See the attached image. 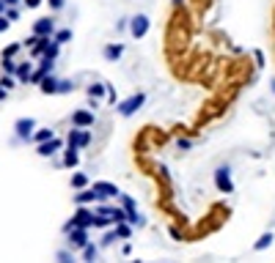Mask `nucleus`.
I'll use <instances>...</instances> for the list:
<instances>
[{"label": "nucleus", "mask_w": 275, "mask_h": 263, "mask_svg": "<svg viewBox=\"0 0 275 263\" xmlns=\"http://www.w3.org/2000/svg\"><path fill=\"white\" fill-rule=\"evenodd\" d=\"M94 200H99V195H96L94 187H91V189L83 187L77 195H74V203H77V206H88V203H94Z\"/></svg>", "instance_id": "ddd939ff"}, {"label": "nucleus", "mask_w": 275, "mask_h": 263, "mask_svg": "<svg viewBox=\"0 0 275 263\" xmlns=\"http://www.w3.org/2000/svg\"><path fill=\"white\" fill-rule=\"evenodd\" d=\"M58 53H61V44L50 39V44H47V50H44V55H47V58H53V60H58Z\"/></svg>", "instance_id": "393cba45"}, {"label": "nucleus", "mask_w": 275, "mask_h": 263, "mask_svg": "<svg viewBox=\"0 0 275 263\" xmlns=\"http://www.w3.org/2000/svg\"><path fill=\"white\" fill-rule=\"evenodd\" d=\"M64 148V140H58V137H50V140H44V143H36V154L39 157H53L55 151H61Z\"/></svg>", "instance_id": "0eeeda50"}, {"label": "nucleus", "mask_w": 275, "mask_h": 263, "mask_svg": "<svg viewBox=\"0 0 275 263\" xmlns=\"http://www.w3.org/2000/svg\"><path fill=\"white\" fill-rule=\"evenodd\" d=\"M80 157H77V148H69L66 146V154H64V164L66 167H77Z\"/></svg>", "instance_id": "a211bd4d"}, {"label": "nucleus", "mask_w": 275, "mask_h": 263, "mask_svg": "<svg viewBox=\"0 0 275 263\" xmlns=\"http://www.w3.org/2000/svg\"><path fill=\"white\" fill-rule=\"evenodd\" d=\"M96 123V118H94V112H88V110H74L72 112V126H80V129H91Z\"/></svg>", "instance_id": "1a4fd4ad"}, {"label": "nucleus", "mask_w": 275, "mask_h": 263, "mask_svg": "<svg viewBox=\"0 0 275 263\" xmlns=\"http://www.w3.org/2000/svg\"><path fill=\"white\" fill-rule=\"evenodd\" d=\"M88 143H91V132H88V129H80V126H74L72 132H69V137H66V146L77 148V151H80V148H85Z\"/></svg>", "instance_id": "20e7f679"}, {"label": "nucleus", "mask_w": 275, "mask_h": 263, "mask_svg": "<svg viewBox=\"0 0 275 263\" xmlns=\"http://www.w3.org/2000/svg\"><path fill=\"white\" fill-rule=\"evenodd\" d=\"M116 236H119V239H130L132 236V225L130 222H116Z\"/></svg>", "instance_id": "aec40b11"}, {"label": "nucleus", "mask_w": 275, "mask_h": 263, "mask_svg": "<svg viewBox=\"0 0 275 263\" xmlns=\"http://www.w3.org/2000/svg\"><path fill=\"white\" fill-rule=\"evenodd\" d=\"M253 58H256V63H259V66H264V55L259 53V50H256V53H253Z\"/></svg>", "instance_id": "4c0bfd02"}, {"label": "nucleus", "mask_w": 275, "mask_h": 263, "mask_svg": "<svg viewBox=\"0 0 275 263\" xmlns=\"http://www.w3.org/2000/svg\"><path fill=\"white\" fill-rule=\"evenodd\" d=\"M50 137H55L53 129H39V132H33V137H30V140H33V143H44V140H50Z\"/></svg>", "instance_id": "b1692460"}, {"label": "nucleus", "mask_w": 275, "mask_h": 263, "mask_svg": "<svg viewBox=\"0 0 275 263\" xmlns=\"http://www.w3.org/2000/svg\"><path fill=\"white\" fill-rule=\"evenodd\" d=\"M149 28H151V19L146 17V14H138V17L130 19V33H132V39H143V36L149 33Z\"/></svg>", "instance_id": "39448f33"}, {"label": "nucleus", "mask_w": 275, "mask_h": 263, "mask_svg": "<svg viewBox=\"0 0 275 263\" xmlns=\"http://www.w3.org/2000/svg\"><path fill=\"white\" fill-rule=\"evenodd\" d=\"M270 244H273V233H262V236H259V241L253 244V250L262 252V250H267Z\"/></svg>", "instance_id": "412c9836"}, {"label": "nucleus", "mask_w": 275, "mask_h": 263, "mask_svg": "<svg viewBox=\"0 0 275 263\" xmlns=\"http://www.w3.org/2000/svg\"><path fill=\"white\" fill-rule=\"evenodd\" d=\"M22 3H25V6H28V8H39V6H42V3H44V0H22Z\"/></svg>", "instance_id": "c9c22d12"}, {"label": "nucleus", "mask_w": 275, "mask_h": 263, "mask_svg": "<svg viewBox=\"0 0 275 263\" xmlns=\"http://www.w3.org/2000/svg\"><path fill=\"white\" fill-rule=\"evenodd\" d=\"M146 105V96L143 94H132L130 99H124V102H119V115H124V118H130V115H135L140 107Z\"/></svg>", "instance_id": "f03ea898"}, {"label": "nucleus", "mask_w": 275, "mask_h": 263, "mask_svg": "<svg viewBox=\"0 0 275 263\" xmlns=\"http://www.w3.org/2000/svg\"><path fill=\"white\" fill-rule=\"evenodd\" d=\"M119 198H121V206H124L127 211H135V200H132L130 195H121V192H119Z\"/></svg>", "instance_id": "c756f323"}, {"label": "nucleus", "mask_w": 275, "mask_h": 263, "mask_svg": "<svg viewBox=\"0 0 275 263\" xmlns=\"http://www.w3.org/2000/svg\"><path fill=\"white\" fill-rule=\"evenodd\" d=\"M94 189H96V195H99V200L119 198V187H116V184H110V181H94Z\"/></svg>", "instance_id": "9b49d317"}, {"label": "nucleus", "mask_w": 275, "mask_h": 263, "mask_svg": "<svg viewBox=\"0 0 275 263\" xmlns=\"http://www.w3.org/2000/svg\"><path fill=\"white\" fill-rule=\"evenodd\" d=\"M19 47H22L19 41H17V44H11V47H6V50H3V58H14V55L19 53Z\"/></svg>", "instance_id": "7c9ffc66"}, {"label": "nucleus", "mask_w": 275, "mask_h": 263, "mask_svg": "<svg viewBox=\"0 0 275 263\" xmlns=\"http://www.w3.org/2000/svg\"><path fill=\"white\" fill-rule=\"evenodd\" d=\"M50 39H53V36H36V44L30 47V55H33V58H42L47 44H50Z\"/></svg>", "instance_id": "2eb2a0df"}, {"label": "nucleus", "mask_w": 275, "mask_h": 263, "mask_svg": "<svg viewBox=\"0 0 275 263\" xmlns=\"http://www.w3.org/2000/svg\"><path fill=\"white\" fill-rule=\"evenodd\" d=\"M171 3H174V6H182V3H185V0H171Z\"/></svg>", "instance_id": "79ce46f5"}, {"label": "nucleus", "mask_w": 275, "mask_h": 263, "mask_svg": "<svg viewBox=\"0 0 275 263\" xmlns=\"http://www.w3.org/2000/svg\"><path fill=\"white\" fill-rule=\"evenodd\" d=\"M190 146H193L190 140H179V148H182V151H187V148H190Z\"/></svg>", "instance_id": "58836bf2"}, {"label": "nucleus", "mask_w": 275, "mask_h": 263, "mask_svg": "<svg viewBox=\"0 0 275 263\" xmlns=\"http://www.w3.org/2000/svg\"><path fill=\"white\" fill-rule=\"evenodd\" d=\"M74 91V82L72 80H58V94H69Z\"/></svg>", "instance_id": "bb28decb"}, {"label": "nucleus", "mask_w": 275, "mask_h": 263, "mask_svg": "<svg viewBox=\"0 0 275 263\" xmlns=\"http://www.w3.org/2000/svg\"><path fill=\"white\" fill-rule=\"evenodd\" d=\"M39 91H42L44 96H55V94H58V80L53 77V71H50V74L39 82Z\"/></svg>", "instance_id": "f8f14e48"}, {"label": "nucleus", "mask_w": 275, "mask_h": 263, "mask_svg": "<svg viewBox=\"0 0 275 263\" xmlns=\"http://www.w3.org/2000/svg\"><path fill=\"white\" fill-rule=\"evenodd\" d=\"M102 55H105V60H110V63H116V60L124 55V47L121 44H108V47L102 50Z\"/></svg>", "instance_id": "4468645a"}, {"label": "nucleus", "mask_w": 275, "mask_h": 263, "mask_svg": "<svg viewBox=\"0 0 275 263\" xmlns=\"http://www.w3.org/2000/svg\"><path fill=\"white\" fill-rule=\"evenodd\" d=\"M6 94H8V91H6L3 85H0V99H6Z\"/></svg>", "instance_id": "ea45409f"}, {"label": "nucleus", "mask_w": 275, "mask_h": 263, "mask_svg": "<svg viewBox=\"0 0 275 263\" xmlns=\"http://www.w3.org/2000/svg\"><path fill=\"white\" fill-rule=\"evenodd\" d=\"M8 25H11V19H8L6 14H0V33H3V30H8Z\"/></svg>", "instance_id": "72a5a7b5"}, {"label": "nucleus", "mask_w": 275, "mask_h": 263, "mask_svg": "<svg viewBox=\"0 0 275 263\" xmlns=\"http://www.w3.org/2000/svg\"><path fill=\"white\" fill-rule=\"evenodd\" d=\"M3 3H6V6H17L19 0H3Z\"/></svg>", "instance_id": "a19ab883"}, {"label": "nucleus", "mask_w": 275, "mask_h": 263, "mask_svg": "<svg viewBox=\"0 0 275 263\" xmlns=\"http://www.w3.org/2000/svg\"><path fill=\"white\" fill-rule=\"evenodd\" d=\"M55 258L66 263V261H72V252H69V250H61V252H58V255H55Z\"/></svg>", "instance_id": "f704fd0d"}, {"label": "nucleus", "mask_w": 275, "mask_h": 263, "mask_svg": "<svg viewBox=\"0 0 275 263\" xmlns=\"http://www.w3.org/2000/svg\"><path fill=\"white\" fill-rule=\"evenodd\" d=\"M6 17L14 22V19H19V11H17V8H8V11H6Z\"/></svg>", "instance_id": "e433bc0d"}, {"label": "nucleus", "mask_w": 275, "mask_h": 263, "mask_svg": "<svg viewBox=\"0 0 275 263\" xmlns=\"http://www.w3.org/2000/svg\"><path fill=\"white\" fill-rule=\"evenodd\" d=\"M53 41H58V44H66V41H72V28H55L53 33Z\"/></svg>", "instance_id": "6ab92c4d"}, {"label": "nucleus", "mask_w": 275, "mask_h": 263, "mask_svg": "<svg viewBox=\"0 0 275 263\" xmlns=\"http://www.w3.org/2000/svg\"><path fill=\"white\" fill-rule=\"evenodd\" d=\"M74 225H80V228H91V225H94V211H91L88 206H77L74 216L64 225V233H66L69 228H74Z\"/></svg>", "instance_id": "f257e3e1"}, {"label": "nucleus", "mask_w": 275, "mask_h": 263, "mask_svg": "<svg viewBox=\"0 0 275 263\" xmlns=\"http://www.w3.org/2000/svg\"><path fill=\"white\" fill-rule=\"evenodd\" d=\"M110 216H113V225L116 222H127V209L124 206H116V209H110Z\"/></svg>", "instance_id": "5701e85b"}, {"label": "nucleus", "mask_w": 275, "mask_h": 263, "mask_svg": "<svg viewBox=\"0 0 275 263\" xmlns=\"http://www.w3.org/2000/svg\"><path fill=\"white\" fill-rule=\"evenodd\" d=\"M14 129H17L19 140H30V137H33V129H36V121H33V118H19V121L14 123Z\"/></svg>", "instance_id": "6e6552de"}, {"label": "nucleus", "mask_w": 275, "mask_h": 263, "mask_svg": "<svg viewBox=\"0 0 275 263\" xmlns=\"http://www.w3.org/2000/svg\"><path fill=\"white\" fill-rule=\"evenodd\" d=\"M80 252H83V261H94V258L99 255V247H96V244H91V241H88V244H85Z\"/></svg>", "instance_id": "4be33fe9"}, {"label": "nucleus", "mask_w": 275, "mask_h": 263, "mask_svg": "<svg viewBox=\"0 0 275 263\" xmlns=\"http://www.w3.org/2000/svg\"><path fill=\"white\" fill-rule=\"evenodd\" d=\"M50 3V8H53V11H61V8L66 6V0H47Z\"/></svg>", "instance_id": "2f4dec72"}, {"label": "nucleus", "mask_w": 275, "mask_h": 263, "mask_svg": "<svg viewBox=\"0 0 275 263\" xmlns=\"http://www.w3.org/2000/svg\"><path fill=\"white\" fill-rule=\"evenodd\" d=\"M30 71H33V63H17V71H14V77H17V82H28L30 80Z\"/></svg>", "instance_id": "dca6fc26"}, {"label": "nucleus", "mask_w": 275, "mask_h": 263, "mask_svg": "<svg viewBox=\"0 0 275 263\" xmlns=\"http://www.w3.org/2000/svg\"><path fill=\"white\" fill-rule=\"evenodd\" d=\"M33 33H36V36H53L55 33V19L39 17L36 22H33Z\"/></svg>", "instance_id": "9d476101"}, {"label": "nucleus", "mask_w": 275, "mask_h": 263, "mask_svg": "<svg viewBox=\"0 0 275 263\" xmlns=\"http://www.w3.org/2000/svg\"><path fill=\"white\" fill-rule=\"evenodd\" d=\"M3 71H6V74H14V71H17V60L3 58Z\"/></svg>", "instance_id": "cd10ccee"}, {"label": "nucleus", "mask_w": 275, "mask_h": 263, "mask_svg": "<svg viewBox=\"0 0 275 263\" xmlns=\"http://www.w3.org/2000/svg\"><path fill=\"white\" fill-rule=\"evenodd\" d=\"M113 239H119V236H116V230H110V233H105V239H102V247L113 244Z\"/></svg>", "instance_id": "473e14b6"}, {"label": "nucleus", "mask_w": 275, "mask_h": 263, "mask_svg": "<svg viewBox=\"0 0 275 263\" xmlns=\"http://www.w3.org/2000/svg\"><path fill=\"white\" fill-rule=\"evenodd\" d=\"M72 187H74V189L88 187V175H85V173H74V175H72Z\"/></svg>", "instance_id": "a878e982"}, {"label": "nucleus", "mask_w": 275, "mask_h": 263, "mask_svg": "<svg viewBox=\"0 0 275 263\" xmlns=\"http://www.w3.org/2000/svg\"><path fill=\"white\" fill-rule=\"evenodd\" d=\"M0 85L6 88V91H11V88L17 85V80H14V74H3V80H0Z\"/></svg>", "instance_id": "c85d7f7f"}, {"label": "nucleus", "mask_w": 275, "mask_h": 263, "mask_svg": "<svg viewBox=\"0 0 275 263\" xmlns=\"http://www.w3.org/2000/svg\"><path fill=\"white\" fill-rule=\"evenodd\" d=\"M105 94H108V85H105V82H94V85H88V96H91V99H102Z\"/></svg>", "instance_id": "f3484780"}, {"label": "nucleus", "mask_w": 275, "mask_h": 263, "mask_svg": "<svg viewBox=\"0 0 275 263\" xmlns=\"http://www.w3.org/2000/svg\"><path fill=\"white\" fill-rule=\"evenodd\" d=\"M66 236H69V247H72V250H83V247L88 244V228L74 225V228L66 230Z\"/></svg>", "instance_id": "423d86ee"}, {"label": "nucleus", "mask_w": 275, "mask_h": 263, "mask_svg": "<svg viewBox=\"0 0 275 263\" xmlns=\"http://www.w3.org/2000/svg\"><path fill=\"white\" fill-rule=\"evenodd\" d=\"M215 187H217V192H223V195H231L234 192V181H231V167H217L215 170Z\"/></svg>", "instance_id": "7ed1b4c3"}]
</instances>
